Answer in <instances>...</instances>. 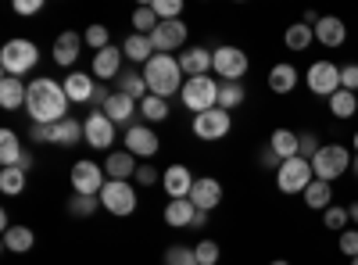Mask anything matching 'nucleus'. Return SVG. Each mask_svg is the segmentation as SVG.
Listing matches in <instances>:
<instances>
[{
	"label": "nucleus",
	"instance_id": "nucleus-1",
	"mask_svg": "<svg viewBox=\"0 0 358 265\" xmlns=\"http://www.w3.org/2000/svg\"><path fill=\"white\" fill-rule=\"evenodd\" d=\"M69 94H65V83H57L50 76H40L29 83V97H25V111H29V122H40V126H57L62 119H69Z\"/></svg>",
	"mask_w": 358,
	"mask_h": 265
},
{
	"label": "nucleus",
	"instance_id": "nucleus-2",
	"mask_svg": "<svg viewBox=\"0 0 358 265\" xmlns=\"http://www.w3.org/2000/svg\"><path fill=\"white\" fill-rule=\"evenodd\" d=\"M143 83H147V90H151L155 97H172L183 90V69H179V57L172 54H155L151 62L143 65Z\"/></svg>",
	"mask_w": 358,
	"mask_h": 265
},
{
	"label": "nucleus",
	"instance_id": "nucleus-3",
	"mask_svg": "<svg viewBox=\"0 0 358 265\" xmlns=\"http://www.w3.org/2000/svg\"><path fill=\"white\" fill-rule=\"evenodd\" d=\"M36 62H40V47L33 40H8L0 47V69H4V76L22 79L36 69Z\"/></svg>",
	"mask_w": 358,
	"mask_h": 265
},
{
	"label": "nucleus",
	"instance_id": "nucleus-4",
	"mask_svg": "<svg viewBox=\"0 0 358 265\" xmlns=\"http://www.w3.org/2000/svg\"><path fill=\"white\" fill-rule=\"evenodd\" d=\"M351 151L344 143H322L319 147V155L312 158V172H315V180H322V183H334V180H341L344 172H351Z\"/></svg>",
	"mask_w": 358,
	"mask_h": 265
},
{
	"label": "nucleus",
	"instance_id": "nucleus-5",
	"mask_svg": "<svg viewBox=\"0 0 358 265\" xmlns=\"http://www.w3.org/2000/svg\"><path fill=\"white\" fill-rule=\"evenodd\" d=\"M219 79L212 76H197V79H187L183 83V90H179V101H183L194 115H204V111H212L219 108Z\"/></svg>",
	"mask_w": 358,
	"mask_h": 265
},
{
	"label": "nucleus",
	"instance_id": "nucleus-6",
	"mask_svg": "<svg viewBox=\"0 0 358 265\" xmlns=\"http://www.w3.org/2000/svg\"><path fill=\"white\" fill-rule=\"evenodd\" d=\"M248 69H251V57L241 47L226 43V47L212 50V72L219 76V83H241L248 76Z\"/></svg>",
	"mask_w": 358,
	"mask_h": 265
},
{
	"label": "nucleus",
	"instance_id": "nucleus-7",
	"mask_svg": "<svg viewBox=\"0 0 358 265\" xmlns=\"http://www.w3.org/2000/svg\"><path fill=\"white\" fill-rule=\"evenodd\" d=\"M312 180H315V172H312V162H305V158L280 162V169H276V190L280 194H305Z\"/></svg>",
	"mask_w": 358,
	"mask_h": 265
},
{
	"label": "nucleus",
	"instance_id": "nucleus-8",
	"mask_svg": "<svg viewBox=\"0 0 358 265\" xmlns=\"http://www.w3.org/2000/svg\"><path fill=\"white\" fill-rule=\"evenodd\" d=\"M305 79H308V90H312L315 97H326V101H330V97L341 90V65L330 62V57H319V62L308 65Z\"/></svg>",
	"mask_w": 358,
	"mask_h": 265
},
{
	"label": "nucleus",
	"instance_id": "nucleus-9",
	"mask_svg": "<svg viewBox=\"0 0 358 265\" xmlns=\"http://www.w3.org/2000/svg\"><path fill=\"white\" fill-rule=\"evenodd\" d=\"M69 180H72V194H90V197H101V190H104V183H108V176H104V165H97V162L83 158V162H76V165H72Z\"/></svg>",
	"mask_w": 358,
	"mask_h": 265
},
{
	"label": "nucleus",
	"instance_id": "nucleus-10",
	"mask_svg": "<svg viewBox=\"0 0 358 265\" xmlns=\"http://www.w3.org/2000/svg\"><path fill=\"white\" fill-rule=\"evenodd\" d=\"M101 208H108L111 215L126 219L136 212V190L133 183H122V180H108L104 190H101Z\"/></svg>",
	"mask_w": 358,
	"mask_h": 265
},
{
	"label": "nucleus",
	"instance_id": "nucleus-11",
	"mask_svg": "<svg viewBox=\"0 0 358 265\" xmlns=\"http://www.w3.org/2000/svg\"><path fill=\"white\" fill-rule=\"evenodd\" d=\"M233 129V115L222 111V108H212L204 115H194V136L204 140V143H215V140H226Z\"/></svg>",
	"mask_w": 358,
	"mask_h": 265
},
{
	"label": "nucleus",
	"instance_id": "nucleus-12",
	"mask_svg": "<svg viewBox=\"0 0 358 265\" xmlns=\"http://www.w3.org/2000/svg\"><path fill=\"white\" fill-rule=\"evenodd\" d=\"M83 133H86V147H94V151H108L115 143V122L104 111H90L83 119Z\"/></svg>",
	"mask_w": 358,
	"mask_h": 265
},
{
	"label": "nucleus",
	"instance_id": "nucleus-13",
	"mask_svg": "<svg viewBox=\"0 0 358 265\" xmlns=\"http://www.w3.org/2000/svg\"><path fill=\"white\" fill-rule=\"evenodd\" d=\"M151 43H155V54H172L187 43V25L183 18L176 22H158V29L151 33Z\"/></svg>",
	"mask_w": 358,
	"mask_h": 265
},
{
	"label": "nucleus",
	"instance_id": "nucleus-14",
	"mask_svg": "<svg viewBox=\"0 0 358 265\" xmlns=\"http://www.w3.org/2000/svg\"><path fill=\"white\" fill-rule=\"evenodd\" d=\"M190 201L197 212H212L222 204V183L212 180V176H197L194 180V190H190Z\"/></svg>",
	"mask_w": 358,
	"mask_h": 265
},
{
	"label": "nucleus",
	"instance_id": "nucleus-15",
	"mask_svg": "<svg viewBox=\"0 0 358 265\" xmlns=\"http://www.w3.org/2000/svg\"><path fill=\"white\" fill-rule=\"evenodd\" d=\"M162 183H165L169 201H187L190 190H194V172L187 165H169L165 176H162Z\"/></svg>",
	"mask_w": 358,
	"mask_h": 265
},
{
	"label": "nucleus",
	"instance_id": "nucleus-16",
	"mask_svg": "<svg viewBox=\"0 0 358 265\" xmlns=\"http://www.w3.org/2000/svg\"><path fill=\"white\" fill-rule=\"evenodd\" d=\"M126 151L133 155V158H155L158 155V133L155 129H147V126H133V129H126Z\"/></svg>",
	"mask_w": 358,
	"mask_h": 265
},
{
	"label": "nucleus",
	"instance_id": "nucleus-17",
	"mask_svg": "<svg viewBox=\"0 0 358 265\" xmlns=\"http://www.w3.org/2000/svg\"><path fill=\"white\" fill-rule=\"evenodd\" d=\"M86 47V40L79 36V33H72V29H69V33H62V36H57L54 40V65H62V69H72L76 62H79V50ZM76 72V69H72Z\"/></svg>",
	"mask_w": 358,
	"mask_h": 265
},
{
	"label": "nucleus",
	"instance_id": "nucleus-18",
	"mask_svg": "<svg viewBox=\"0 0 358 265\" xmlns=\"http://www.w3.org/2000/svg\"><path fill=\"white\" fill-rule=\"evenodd\" d=\"M344 40H348V25H344V18H337V15H322L319 25H315V43L337 50V47H344Z\"/></svg>",
	"mask_w": 358,
	"mask_h": 265
},
{
	"label": "nucleus",
	"instance_id": "nucleus-19",
	"mask_svg": "<svg viewBox=\"0 0 358 265\" xmlns=\"http://www.w3.org/2000/svg\"><path fill=\"white\" fill-rule=\"evenodd\" d=\"M122 62H126V54H122V47H104V50H97L94 54V76L97 79H118V76H122Z\"/></svg>",
	"mask_w": 358,
	"mask_h": 265
},
{
	"label": "nucleus",
	"instance_id": "nucleus-20",
	"mask_svg": "<svg viewBox=\"0 0 358 265\" xmlns=\"http://www.w3.org/2000/svg\"><path fill=\"white\" fill-rule=\"evenodd\" d=\"M140 111V104L133 101V97H126V94H111L108 97V104H104V115H108V119L115 122V126H126V129H133L136 122H133V115Z\"/></svg>",
	"mask_w": 358,
	"mask_h": 265
},
{
	"label": "nucleus",
	"instance_id": "nucleus-21",
	"mask_svg": "<svg viewBox=\"0 0 358 265\" xmlns=\"http://www.w3.org/2000/svg\"><path fill=\"white\" fill-rule=\"evenodd\" d=\"M179 69H183L187 79L208 76V72H212V50H208V47H187L183 57H179Z\"/></svg>",
	"mask_w": 358,
	"mask_h": 265
},
{
	"label": "nucleus",
	"instance_id": "nucleus-22",
	"mask_svg": "<svg viewBox=\"0 0 358 265\" xmlns=\"http://www.w3.org/2000/svg\"><path fill=\"white\" fill-rule=\"evenodd\" d=\"M136 158L129 155V151H108V162H104V176L108 180H122V183H129L133 176H136Z\"/></svg>",
	"mask_w": 358,
	"mask_h": 265
},
{
	"label": "nucleus",
	"instance_id": "nucleus-23",
	"mask_svg": "<svg viewBox=\"0 0 358 265\" xmlns=\"http://www.w3.org/2000/svg\"><path fill=\"white\" fill-rule=\"evenodd\" d=\"M94 90H97V83H94V76H86V72H69V79H65V94H69V101L72 104H90L94 101Z\"/></svg>",
	"mask_w": 358,
	"mask_h": 265
},
{
	"label": "nucleus",
	"instance_id": "nucleus-24",
	"mask_svg": "<svg viewBox=\"0 0 358 265\" xmlns=\"http://www.w3.org/2000/svg\"><path fill=\"white\" fill-rule=\"evenodd\" d=\"M25 97H29V83H22V79H15V76L0 79V108H4V111L25 108Z\"/></svg>",
	"mask_w": 358,
	"mask_h": 265
},
{
	"label": "nucleus",
	"instance_id": "nucleus-25",
	"mask_svg": "<svg viewBox=\"0 0 358 265\" xmlns=\"http://www.w3.org/2000/svg\"><path fill=\"white\" fill-rule=\"evenodd\" d=\"M297 147H301V133H294V129H273V136H268V151H273L280 162H290L297 158Z\"/></svg>",
	"mask_w": 358,
	"mask_h": 265
},
{
	"label": "nucleus",
	"instance_id": "nucleus-26",
	"mask_svg": "<svg viewBox=\"0 0 358 265\" xmlns=\"http://www.w3.org/2000/svg\"><path fill=\"white\" fill-rule=\"evenodd\" d=\"M297 79H301V72H297L290 62H280V65L268 69V90L280 94V97H287V94H294Z\"/></svg>",
	"mask_w": 358,
	"mask_h": 265
},
{
	"label": "nucleus",
	"instance_id": "nucleus-27",
	"mask_svg": "<svg viewBox=\"0 0 358 265\" xmlns=\"http://www.w3.org/2000/svg\"><path fill=\"white\" fill-rule=\"evenodd\" d=\"M122 54H126V62H133V65H147V62L155 57V43H151V36L129 33V36L122 40Z\"/></svg>",
	"mask_w": 358,
	"mask_h": 265
},
{
	"label": "nucleus",
	"instance_id": "nucleus-28",
	"mask_svg": "<svg viewBox=\"0 0 358 265\" xmlns=\"http://www.w3.org/2000/svg\"><path fill=\"white\" fill-rule=\"evenodd\" d=\"M194 215H197V208H194L190 197H187V201H169V204H165V222H169L172 229L194 226Z\"/></svg>",
	"mask_w": 358,
	"mask_h": 265
},
{
	"label": "nucleus",
	"instance_id": "nucleus-29",
	"mask_svg": "<svg viewBox=\"0 0 358 265\" xmlns=\"http://www.w3.org/2000/svg\"><path fill=\"white\" fill-rule=\"evenodd\" d=\"M283 43H287V50L301 54V50H308V47L315 43V29H312V25H305V22H294V25H287Z\"/></svg>",
	"mask_w": 358,
	"mask_h": 265
},
{
	"label": "nucleus",
	"instance_id": "nucleus-30",
	"mask_svg": "<svg viewBox=\"0 0 358 265\" xmlns=\"http://www.w3.org/2000/svg\"><path fill=\"white\" fill-rule=\"evenodd\" d=\"M22 155H25V147H22L18 133H15V129L0 133V169H15V165L22 162Z\"/></svg>",
	"mask_w": 358,
	"mask_h": 265
},
{
	"label": "nucleus",
	"instance_id": "nucleus-31",
	"mask_svg": "<svg viewBox=\"0 0 358 265\" xmlns=\"http://www.w3.org/2000/svg\"><path fill=\"white\" fill-rule=\"evenodd\" d=\"M115 83H118V94L133 97L136 104H140L147 94H151V90H147V83H143V72H136V69H122V76H118Z\"/></svg>",
	"mask_w": 358,
	"mask_h": 265
},
{
	"label": "nucleus",
	"instance_id": "nucleus-32",
	"mask_svg": "<svg viewBox=\"0 0 358 265\" xmlns=\"http://www.w3.org/2000/svg\"><path fill=\"white\" fill-rule=\"evenodd\" d=\"M301 197H305V204H308L312 212H326V208L334 204V183L312 180V183H308V190H305Z\"/></svg>",
	"mask_w": 358,
	"mask_h": 265
},
{
	"label": "nucleus",
	"instance_id": "nucleus-33",
	"mask_svg": "<svg viewBox=\"0 0 358 265\" xmlns=\"http://www.w3.org/2000/svg\"><path fill=\"white\" fill-rule=\"evenodd\" d=\"M33 244H36V233L29 229V226H11V229H4V248H8L11 255L33 251Z\"/></svg>",
	"mask_w": 358,
	"mask_h": 265
},
{
	"label": "nucleus",
	"instance_id": "nucleus-34",
	"mask_svg": "<svg viewBox=\"0 0 358 265\" xmlns=\"http://www.w3.org/2000/svg\"><path fill=\"white\" fill-rule=\"evenodd\" d=\"M79 140H86L79 119H62V122L54 126V143H57V147H76Z\"/></svg>",
	"mask_w": 358,
	"mask_h": 265
},
{
	"label": "nucleus",
	"instance_id": "nucleus-35",
	"mask_svg": "<svg viewBox=\"0 0 358 265\" xmlns=\"http://www.w3.org/2000/svg\"><path fill=\"white\" fill-rule=\"evenodd\" d=\"M25 183H29V176H25V169H0V194L4 197H18L22 190H25Z\"/></svg>",
	"mask_w": 358,
	"mask_h": 265
},
{
	"label": "nucleus",
	"instance_id": "nucleus-36",
	"mask_svg": "<svg viewBox=\"0 0 358 265\" xmlns=\"http://www.w3.org/2000/svg\"><path fill=\"white\" fill-rule=\"evenodd\" d=\"M358 111V94H351V90H337L334 97H330V115L334 119H351V115Z\"/></svg>",
	"mask_w": 358,
	"mask_h": 265
},
{
	"label": "nucleus",
	"instance_id": "nucleus-37",
	"mask_svg": "<svg viewBox=\"0 0 358 265\" xmlns=\"http://www.w3.org/2000/svg\"><path fill=\"white\" fill-rule=\"evenodd\" d=\"M65 208H69V215H72V219H90V215H94V212L101 208V197H90V194H72Z\"/></svg>",
	"mask_w": 358,
	"mask_h": 265
},
{
	"label": "nucleus",
	"instance_id": "nucleus-38",
	"mask_svg": "<svg viewBox=\"0 0 358 265\" xmlns=\"http://www.w3.org/2000/svg\"><path fill=\"white\" fill-rule=\"evenodd\" d=\"M248 101V90H244V83H222L219 86V108L222 111H233V108H241Z\"/></svg>",
	"mask_w": 358,
	"mask_h": 265
},
{
	"label": "nucleus",
	"instance_id": "nucleus-39",
	"mask_svg": "<svg viewBox=\"0 0 358 265\" xmlns=\"http://www.w3.org/2000/svg\"><path fill=\"white\" fill-rule=\"evenodd\" d=\"M140 115H143L147 122H165V119H169V101L147 94V97L140 101Z\"/></svg>",
	"mask_w": 358,
	"mask_h": 265
},
{
	"label": "nucleus",
	"instance_id": "nucleus-40",
	"mask_svg": "<svg viewBox=\"0 0 358 265\" xmlns=\"http://www.w3.org/2000/svg\"><path fill=\"white\" fill-rule=\"evenodd\" d=\"M155 29H158V15H155V8H151V4H143V8H136V11H133V33L151 36Z\"/></svg>",
	"mask_w": 358,
	"mask_h": 265
},
{
	"label": "nucleus",
	"instance_id": "nucleus-41",
	"mask_svg": "<svg viewBox=\"0 0 358 265\" xmlns=\"http://www.w3.org/2000/svg\"><path fill=\"white\" fill-rule=\"evenodd\" d=\"M348 222H351V212L344 208V204H330V208L322 212V226H326V229H341V233H344Z\"/></svg>",
	"mask_w": 358,
	"mask_h": 265
},
{
	"label": "nucleus",
	"instance_id": "nucleus-42",
	"mask_svg": "<svg viewBox=\"0 0 358 265\" xmlns=\"http://www.w3.org/2000/svg\"><path fill=\"white\" fill-rule=\"evenodd\" d=\"M83 40H86V47H94V54H97V50L111 47V29L108 25H90L83 33Z\"/></svg>",
	"mask_w": 358,
	"mask_h": 265
},
{
	"label": "nucleus",
	"instance_id": "nucleus-43",
	"mask_svg": "<svg viewBox=\"0 0 358 265\" xmlns=\"http://www.w3.org/2000/svg\"><path fill=\"white\" fill-rule=\"evenodd\" d=\"M165 265H197V255L187 244H172L165 248Z\"/></svg>",
	"mask_w": 358,
	"mask_h": 265
},
{
	"label": "nucleus",
	"instance_id": "nucleus-44",
	"mask_svg": "<svg viewBox=\"0 0 358 265\" xmlns=\"http://www.w3.org/2000/svg\"><path fill=\"white\" fill-rule=\"evenodd\" d=\"M155 15H158V22H176L179 15H183V0H155Z\"/></svg>",
	"mask_w": 358,
	"mask_h": 265
},
{
	"label": "nucleus",
	"instance_id": "nucleus-45",
	"mask_svg": "<svg viewBox=\"0 0 358 265\" xmlns=\"http://www.w3.org/2000/svg\"><path fill=\"white\" fill-rule=\"evenodd\" d=\"M194 255H197V265H215L222 251H219V244H215V241H201V244L194 248Z\"/></svg>",
	"mask_w": 358,
	"mask_h": 265
},
{
	"label": "nucleus",
	"instance_id": "nucleus-46",
	"mask_svg": "<svg viewBox=\"0 0 358 265\" xmlns=\"http://www.w3.org/2000/svg\"><path fill=\"white\" fill-rule=\"evenodd\" d=\"M337 248H341V255L358 258V229H344L341 237H337Z\"/></svg>",
	"mask_w": 358,
	"mask_h": 265
},
{
	"label": "nucleus",
	"instance_id": "nucleus-47",
	"mask_svg": "<svg viewBox=\"0 0 358 265\" xmlns=\"http://www.w3.org/2000/svg\"><path fill=\"white\" fill-rule=\"evenodd\" d=\"M136 183H140V187H155V183H162V169H155L151 162H143V165L136 169Z\"/></svg>",
	"mask_w": 358,
	"mask_h": 265
},
{
	"label": "nucleus",
	"instance_id": "nucleus-48",
	"mask_svg": "<svg viewBox=\"0 0 358 265\" xmlns=\"http://www.w3.org/2000/svg\"><path fill=\"white\" fill-rule=\"evenodd\" d=\"M319 136L315 133H301V147H297V158H305V162H312L315 155H319Z\"/></svg>",
	"mask_w": 358,
	"mask_h": 265
},
{
	"label": "nucleus",
	"instance_id": "nucleus-49",
	"mask_svg": "<svg viewBox=\"0 0 358 265\" xmlns=\"http://www.w3.org/2000/svg\"><path fill=\"white\" fill-rule=\"evenodd\" d=\"M341 90H351V94H358V62H351V65H341Z\"/></svg>",
	"mask_w": 358,
	"mask_h": 265
},
{
	"label": "nucleus",
	"instance_id": "nucleus-50",
	"mask_svg": "<svg viewBox=\"0 0 358 265\" xmlns=\"http://www.w3.org/2000/svg\"><path fill=\"white\" fill-rule=\"evenodd\" d=\"M29 140H33V143H54V126L29 122Z\"/></svg>",
	"mask_w": 358,
	"mask_h": 265
},
{
	"label": "nucleus",
	"instance_id": "nucleus-51",
	"mask_svg": "<svg viewBox=\"0 0 358 265\" xmlns=\"http://www.w3.org/2000/svg\"><path fill=\"white\" fill-rule=\"evenodd\" d=\"M15 15H22V18H29V15H40L43 11V0H15Z\"/></svg>",
	"mask_w": 358,
	"mask_h": 265
},
{
	"label": "nucleus",
	"instance_id": "nucleus-52",
	"mask_svg": "<svg viewBox=\"0 0 358 265\" xmlns=\"http://www.w3.org/2000/svg\"><path fill=\"white\" fill-rule=\"evenodd\" d=\"M262 165H265V169H280V158L265 147V151H262Z\"/></svg>",
	"mask_w": 358,
	"mask_h": 265
},
{
	"label": "nucleus",
	"instance_id": "nucleus-53",
	"mask_svg": "<svg viewBox=\"0 0 358 265\" xmlns=\"http://www.w3.org/2000/svg\"><path fill=\"white\" fill-rule=\"evenodd\" d=\"M319 18H322V15H319V11H312V8H308V11H305V18H301V22H305V25H312V29H315V25H319Z\"/></svg>",
	"mask_w": 358,
	"mask_h": 265
},
{
	"label": "nucleus",
	"instance_id": "nucleus-54",
	"mask_svg": "<svg viewBox=\"0 0 358 265\" xmlns=\"http://www.w3.org/2000/svg\"><path fill=\"white\" fill-rule=\"evenodd\" d=\"M204 226H208V212H197L194 215V229H204Z\"/></svg>",
	"mask_w": 358,
	"mask_h": 265
},
{
	"label": "nucleus",
	"instance_id": "nucleus-55",
	"mask_svg": "<svg viewBox=\"0 0 358 265\" xmlns=\"http://www.w3.org/2000/svg\"><path fill=\"white\" fill-rule=\"evenodd\" d=\"M18 169H25V172H29V169H33V155H29V151L22 155V162H18Z\"/></svg>",
	"mask_w": 358,
	"mask_h": 265
},
{
	"label": "nucleus",
	"instance_id": "nucleus-56",
	"mask_svg": "<svg viewBox=\"0 0 358 265\" xmlns=\"http://www.w3.org/2000/svg\"><path fill=\"white\" fill-rule=\"evenodd\" d=\"M348 212H351V222H355V229H358V201L351 204V208H348Z\"/></svg>",
	"mask_w": 358,
	"mask_h": 265
},
{
	"label": "nucleus",
	"instance_id": "nucleus-57",
	"mask_svg": "<svg viewBox=\"0 0 358 265\" xmlns=\"http://www.w3.org/2000/svg\"><path fill=\"white\" fill-rule=\"evenodd\" d=\"M351 172H355V176H358V155H355V158H351Z\"/></svg>",
	"mask_w": 358,
	"mask_h": 265
},
{
	"label": "nucleus",
	"instance_id": "nucleus-58",
	"mask_svg": "<svg viewBox=\"0 0 358 265\" xmlns=\"http://www.w3.org/2000/svg\"><path fill=\"white\" fill-rule=\"evenodd\" d=\"M351 147H355V155H358V133H355V136H351Z\"/></svg>",
	"mask_w": 358,
	"mask_h": 265
},
{
	"label": "nucleus",
	"instance_id": "nucleus-59",
	"mask_svg": "<svg viewBox=\"0 0 358 265\" xmlns=\"http://www.w3.org/2000/svg\"><path fill=\"white\" fill-rule=\"evenodd\" d=\"M268 265H290V262L287 258H276V262H268Z\"/></svg>",
	"mask_w": 358,
	"mask_h": 265
},
{
	"label": "nucleus",
	"instance_id": "nucleus-60",
	"mask_svg": "<svg viewBox=\"0 0 358 265\" xmlns=\"http://www.w3.org/2000/svg\"><path fill=\"white\" fill-rule=\"evenodd\" d=\"M351 265H358V258H351Z\"/></svg>",
	"mask_w": 358,
	"mask_h": 265
}]
</instances>
